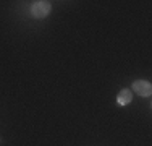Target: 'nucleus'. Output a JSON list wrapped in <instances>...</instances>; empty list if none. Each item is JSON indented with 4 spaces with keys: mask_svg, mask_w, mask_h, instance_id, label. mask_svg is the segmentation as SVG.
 Returning <instances> with one entry per match:
<instances>
[{
    "mask_svg": "<svg viewBox=\"0 0 152 146\" xmlns=\"http://www.w3.org/2000/svg\"><path fill=\"white\" fill-rule=\"evenodd\" d=\"M50 10H52V7L47 0H37V2H32L31 5V13L34 18H45L50 13Z\"/></svg>",
    "mask_w": 152,
    "mask_h": 146,
    "instance_id": "1",
    "label": "nucleus"
},
{
    "mask_svg": "<svg viewBox=\"0 0 152 146\" xmlns=\"http://www.w3.org/2000/svg\"><path fill=\"white\" fill-rule=\"evenodd\" d=\"M131 91L139 94L141 97H149L152 94V85L149 81H146V80H136V81H133Z\"/></svg>",
    "mask_w": 152,
    "mask_h": 146,
    "instance_id": "2",
    "label": "nucleus"
},
{
    "mask_svg": "<svg viewBox=\"0 0 152 146\" xmlns=\"http://www.w3.org/2000/svg\"><path fill=\"white\" fill-rule=\"evenodd\" d=\"M131 101H133V91L131 89H121L120 91V94H118V97H117V102L120 105H128V104H131Z\"/></svg>",
    "mask_w": 152,
    "mask_h": 146,
    "instance_id": "3",
    "label": "nucleus"
}]
</instances>
